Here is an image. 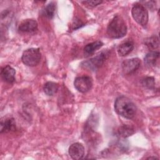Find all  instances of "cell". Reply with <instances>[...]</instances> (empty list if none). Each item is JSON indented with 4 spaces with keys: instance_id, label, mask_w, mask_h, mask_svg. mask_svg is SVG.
Wrapping results in <instances>:
<instances>
[{
    "instance_id": "d6986e66",
    "label": "cell",
    "mask_w": 160,
    "mask_h": 160,
    "mask_svg": "<svg viewBox=\"0 0 160 160\" xmlns=\"http://www.w3.org/2000/svg\"><path fill=\"white\" fill-rule=\"evenodd\" d=\"M142 86L148 89H154L155 86V81L153 77L148 76L141 81Z\"/></svg>"
},
{
    "instance_id": "44dd1931",
    "label": "cell",
    "mask_w": 160,
    "mask_h": 160,
    "mask_svg": "<svg viewBox=\"0 0 160 160\" xmlns=\"http://www.w3.org/2000/svg\"><path fill=\"white\" fill-rule=\"evenodd\" d=\"M146 5V6L151 9V10H153L156 8V2L154 1H147V2H144Z\"/></svg>"
},
{
    "instance_id": "3957f363",
    "label": "cell",
    "mask_w": 160,
    "mask_h": 160,
    "mask_svg": "<svg viewBox=\"0 0 160 160\" xmlns=\"http://www.w3.org/2000/svg\"><path fill=\"white\" fill-rule=\"evenodd\" d=\"M41 54L38 48H29L25 50L22 55V62L28 66H35L41 60Z\"/></svg>"
},
{
    "instance_id": "2e32d148",
    "label": "cell",
    "mask_w": 160,
    "mask_h": 160,
    "mask_svg": "<svg viewBox=\"0 0 160 160\" xmlns=\"http://www.w3.org/2000/svg\"><path fill=\"white\" fill-rule=\"evenodd\" d=\"M43 90L48 96H53L58 90V85L54 82L49 81L44 85Z\"/></svg>"
},
{
    "instance_id": "5bb4252c",
    "label": "cell",
    "mask_w": 160,
    "mask_h": 160,
    "mask_svg": "<svg viewBox=\"0 0 160 160\" xmlns=\"http://www.w3.org/2000/svg\"><path fill=\"white\" fill-rule=\"evenodd\" d=\"M103 46V42L101 41H96L94 42L88 44L84 48V52L87 55L93 54L96 50L99 49Z\"/></svg>"
},
{
    "instance_id": "9a60e30c",
    "label": "cell",
    "mask_w": 160,
    "mask_h": 160,
    "mask_svg": "<svg viewBox=\"0 0 160 160\" xmlns=\"http://www.w3.org/2000/svg\"><path fill=\"white\" fill-rule=\"evenodd\" d=\"M159 58V51H151L148 52L144 57L145 63L150 66H155L157 60Z\"/></svg>"
},
{
    "instance_id": "7a4b0ae2",
    "label": "cell",
    "mask_w": 160,
    "mask_h": 160,
    "mask_svg": "<svg viewBox=\"0 0 160 160\" xmlns=\"http://www.w3.org/2000/svg\"><path fill=\"white\" fill-rule=\"evenodd\" d=\"M127 32V26L122 18L119 15L115 16L107 28V34L112 39H119L124 37Z\"/></svg>"
},
{
    "instance_id": "9c48e42d",
    "label": "cell",
    "mask_w": 160,
    "mask_h": 160,
    "mask_svg": "<svg viewBox=\"0 0 160 160\" xmlns=\"http://www.w3.org/2000/svg\"><path fill=\"white\" fill-rule=\"evenodd\" d=\"M19 30L23 32H34L38 29V22L32 19H27L23 20L19 25Z\"/></svg>"
},
{
    "instance_id": "ba28073f",
    "label": "cell",
    "mask_w": 160,
    "mask_h": 160,
    "mask_svg": "<svg viewBox=\"0 0 160 160\" xmlns=\"http://www.w3.org/2000/svg\"><path fill=\"white\" fill-rule=\"evenodd\" d=\"M68 152L72 159H80L84 155V148L81 143L75 142L69 146Z\"/></svg>"
},
{
    "instance_id": "52a82bcc",
    "label": "cell",
    "mask_w": 160,
    "mask_h": 160,
    "mask_svg": "<svg viewBox=\"0 0 160 160\" xmlns=\"http://www.w3.org/2000/svg\"><path fill=\"white\" fill-rule=\"evenodd\" d=\"M140 65L141 60L139 58H131L126 59L122 62V69L125 74H129L138 69Z\"/></svg>"
},
{
    "instance_id": "ac0fdd59",
    "label": "cell",
    "mask_w": 160,
    "mask_h": 160,
    "mask_svg": "<svg viewBox=\"0 0 160 160\" xmlns=\"http://www.w3.org/2000/svg\"><path fill=\"white\" fill-rule=\"evenodd\" d=\"M55 10H56V5L53 2H51L44 8V9L43 11L44 15L48 19H52L54 16Z\"/></svg>"
},
{
    "instance_id": "8992f818",
    "label": "cell",
    "mask_w": 160,
    "mask_h": 160,
    "mask_svg": "<svg viewBox=\"0 0 160 160\" xmlns=\"http://www.w3.org/2000/svg\"><path fill=\"white\" fill-rule=\"evenodd\" d=\"M74 85L75 88L79 92L85 93L89 91L92 88V81L89 76H79L75 79L74 81Z\"/></svg>"
},
{
    "instance_id": "7c38bea8",
    "label": "cell",
    "mask_w": 160,
    "mask_h": 160,
    "mask_svg": "<svg viewBox=\"0 0 160 160\" xmlns=\"http://www.w3.org/2000/svg\"><path fill=\"white\" fill-rule=\"evenodd\" d=\"M134 49V43L131 41H127L121 44L118 48V52L121 56H126Z\"/></svg>"
},
{
    "instance_id": "30bf717a",
    "label": "cell",
    "mask_w": 160,
    "mask_h": 160,
    "mask_svg": "<svg viewBox=\"0 0 160 160\" xmlns=\"http://www.w3.org/2000/svg\"><path fill=\"white\" fill-rule=\"evenodd\" d=\"M15 69L9 65H7L1 69V78L6 82L12 83L15 81Z\"/></svg>"
},
{
    "instance_id": "277c9868",
    "label": "cell",
    "mask_w": 160,
    "mask_h": 160,
    "mask_svg": "<svg viewBox=\"0 0 160 160\" xmlns=\"http://www.w3.org/2000/svg\"><path fill=\"white\" fill-rule=\"evenodd\" d=\"M131 14L133 19L139 25L144 27L148 22V12L143 4L136 3L131 10Z\"/></svg>"
},
{
    "instance_id": "4fadbf2b",
    "label": "cell",
    "mask_w": 160,
    "mask_h": 160,
    "mask_svg": "<svg viewBox=\"0 0 160 160\" xmlns=\"http://www.w3.org/2000/svg\"><path fill=\"white\" fill-rule=\"evenodd\" d=\"M134 128L131 125L123 124L119 128L118 133L120 137L126 138L132 135L134 133Z\"/></svg>"
},
{
    "instance_id": "5b68a950",
    "label": "cell",
    "mask_w": 160,
    "mask_h": 160,
    "mask_svg": "<svg viewBox=\"0 0 160 160\" xmlns=\"http://www.w3.org/2000/svg\"><path fill=\"white\" fill-rule=\"evenodd\" d=\"M108 52H101L98 55H96L95 57L89 60L83 61L81 65L82 68L85 69L94 71L97 70L98 68H99L103 64L105 60L108 58Z\"/></svg>"
},
{
    "instance_id": "6da1fadb",
    "label": "cell",
    "mask_w": 160,
    "mask_h": 160,
    "mask_svg": "<svg viewBox=\"0 0 160 160\" xmlns=\"http://www.w3.org/2000/svg\"><path fill=\"white\" fill-rule=\"evenodd\" d=\"M114 109L119 115L127 119H132L136 114L137 108L130 99L121 96L115 100Z\"/></svg>"
},
{
    "instance_id": "8fae6325",
    "label": "cell",
    "mask_w": 160,
    "mask_h": 160,
    "mask_svg": "<svg viewBox=\"0 0 160 160\" xmlns=\"http://www.w3.org/2000/svg\"><path fill=\"white\" fill-rule=\"evenodd\" d=\"M16 122L13 118H4L1 120V132H8L14 130Z\"/></svg>"
},
{
    "instance_id": "7402d4cb",
    "label": "cell",
    "mask_w": 160,
    "mask_h": 160,
    "mask_svg": "<svg viewBox=\"0 0 160 160\" xmlns=\"http://www.w3.org/2000/svg\"><path fill=\"white\" fill-rule=\"evenodd\" d=\"M158 159V158H156V157H149V158H148V159Z\"/></svg>"
},
{
    "instance_id": "ffe728a7",
    "label": "cell",
    "mask_w": 160,
    "mask_h": 160,
    "mask_svg": "<svg viewBox=\"0 0 160 160\" xmlns=\"http://www.w3.org/2000/svg\"><path fill=\"white\" fill-rule=\"evenodd\" d=\"M102 1H82V2L84 3V4H86L90 7H95L99 4H100L101 3H102Z\"/></svg>"
},
{
    "instance_id": "e0dca14e",
    "label": "cell",
    "mask_w": 160,
    "mask_h": 160,
    "mask_svg": "<svg viewBox=\"0 0 160 160\" xmlns=\"http://www.w3.org/2000/svg\"><path fill=\"white\" fill-rule=\"evenodd\" d=\"M144 44L150 49H155L159 47V38L156 36H152L144 39Z\"/></svg>"
}]
</instances>
